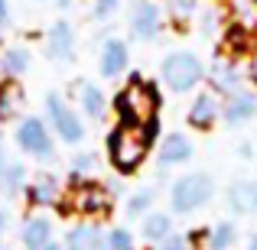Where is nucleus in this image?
Here are the masks:
<instances>
[{
  "label": "nucleus",
  "mask_w": 257,
  "mask_h": 250,
  "mask_svg": "<svg viewBox=\"0 0 257 250\" xmlns=\"http://www.w3.org/2000/svg\"><path fill=\"white\" fill-rule=\"evenodd\" d=\"M111 107H114V114H117L120 124L144 127L147 120L160 117L163 94H160L157 82H147L144 75H137V72H134V75L127 78V85L111 98Z\"/></svg>",
  "instance_id": "obj_1"
},
{
  "label": "nucleus",
  "mask_w": 257,
  "mask_h": 250,
  "mask_svg": "<svg viewBox=\"0 0 257 250\" xmlns=\"http://www.w3.org/2000/svg\"><path fill=\"white\" fill-rule=\"evenodd\" d=\"M153 140L147 137V127H134V124H117L104 140V150L111 166L117 169L120 175H131L144 166V159L150 156Z\"/></svg>",
  "instance_id": "obj_2"
},
{
  "label": "nucleus",
  "mask_w": 257,
  "mask_h": 250,
  "mask_svg": "<svg viewBox=\"0 0 257 250\" xmlns=\"http://www.w3.org/2000/svg\"><path fill=\"white\" fill-rule=\"evenodd\" d=\"M205 65H202V59L195 56V52L189 49H176L170 56L163 59V65H160V78H163L166 91L173 94H189L199 88V82L205 78Z\"/></svg>",
  "instance_id": "obj_3"
},
{
  "label": "nucleus",
  "mask_w": 257,
  "mask_h": 250,
  "mask_svg": "<svg viewBox=\"0 0 257 250\" xmlns=\"http://www.w3.org/2000/svg\"><path fill=\"white\" fill-rule=\"evenodd\" d=\"M215 198V179L208 172H186L170 188V208L176 214H192Z\"/></svg>",
  "instance_id": "obj_4"
},
{
  "label": "nucleus",
  "mask_w": 257,
  "mask_h": 250,
  "mask_svg": "<svg viewBox=\"0 0 257 250\" xmlns=\"http://www.w3.org/2000/svg\"><path fill=\"white\" fill-rule=\"evenodd\" d=\"M69 188H72V208L85 218H104L111 211V185H101L98 179H88L85 172H69Z\"/></svg>",
  "instance_id": "obj_5"
},
{
  "label": "nucleus",
  "mask_w": 257,
  "mask_h": 250,
  "mask_svg": "<svg viewBox=\"0 0 257 250\" xmlns=\"http://www.w3.org/2000/svg\"><path fill=\"white\" fill-rule=\"evenodd\" d=\"M46 124H49V130L69 146H78L85 140V120L72 111V104L59 91L46 94Z\"/></svg>",
  "instance_id": "obj_6"
},
{
  "label": "nucleus",
  "mask_w": 257,
  "mask_h": 250,
  "mask_svg": "<svg viewBox=\"0 0 257 250\" xmlns=\"http://www.w3.org/2000/svg\"><path fill=\"white\" fill-rule=\"evenodd\" d=\"M13 140H17L20 153L39 159V163H49L56 156V143H52V130L43 117H20L17 130H13Z\"/></svg>",
  "instance_id": "obj_7"
},
{
  "label": "nucleus",
  "mask_w": 257,
  "mask_h": 250,
  "mask_svg": "<svg viewBox=\"0 0 257 250\" xmlns=\"http://www.w3.org/2000/svg\"><path fill=\"white\" fill-rule=\"evenodd\" d=\"M163 30V10L153 0H134L131 7V33L140 43H153Z\"/></svg>",
  "instance_id": "obj_8"
},
{
  "label": "nucleus",
  "mask_w": 257,
  "mask_h": 250,
  "mask_svg": "<svg viewBox=\"0 0 257 250\" xmlns=\"http://www.w3.org/2000/svg\"><path fill=\"white\" fill-rule=\"evenodd\" d=\"M127 65H131V49H127L124 39L111 36L101 43V52H98V72L101 78H117L127 72Z\"/></svg>",
  "instance_id": "obj_9"
},
{
  "label": "nucleus",
  "mask_w": 257,
  "mask_h": 250,
  "mask_svg": "<svg viewBox=\"0 0 257 250\" xmlns=\"http://www.w3.org/2000/svg\"><path fill=\"white\" fill-rule=\"evenodd\" d=\"M254 114H257V94L247 91V88L231 91L225 98V104H221V120H225L228 127L247 124V120H254Z\"/></svg>",
  "instance_id": "obj_10"
},
{
  "label": "nucleus",
  "mask_w": 257,
  "mask_h": 250,
  "mask_svg": "<svg viewBox=\"0 0 257 250\" xmlns=\"http://www.w3.org/2000/svg\"><path fill=\"white\" fill-rule=\"evenodd\" d=\"M46 56L52 62H69L75 56V30L69 20H56L46 33Z\"/></svg>",
  "instance_id": "obj_11"
},
{
  "label": "nucleus",
  "mask_w": 257,
  "mask_h": 250,
  "mask_svg": "<svg viewBox=\"0 0 257 250\" xmlns=\"http://www.w3.org/2000/svg\"><path fill=\"white\" fill-rule=\"evenodd\" d=\"M186 120H189V127H192V130H212V127L221 120V104H218V98H215V94H208V91L195 94L192 104H189Z\"/></svg>",
  "instance_id": "obj_12"
},
{
  "label": "nucleus",
  "mask_w": 257,
  "mask_h": 250,
  "mask_svg": "<svg viewBox=\"0 0 257 250\" xmlns=\"http://www.w3.org/2000/svg\"><path fill=\"white\" fill-rule=\"evenodd\" d=\"M23 195H26V201H30L33 208H49V205L59 208L62 188H59V179L52 172H39V175H33V182H26Z\"/></svg>",
  "instance_id": "obj_13"
},
{
  "label": "nucleus",
  "mask_w": 257,
  "mask_h": 250,
  "mask_svg": "<svg viewBox=\"0 0 257 250\" xmlns=\"http://www.w3.org/2000/svg\"><path fill=\"white\" fill-rule=\"evenodd\" d=\"M192 140L186 137V133H166L163 143L157 146V163L160 169H170V166H182L192 159Z\"/></svg>",
  "instance_id": "obj_14"
},
{
  "label": "nucleus",
  "mask_w": 257,
  "mask_h": 250,
  "mask_svg": "<svg viewBox=\"0 0 257 250\" xmlns=\"http://www.w3.org/2000/svg\"><path fill=\"white\" fill-rule=\"evenodd\" d=\"M228 208L234 214H257V182L238 179L228 185Z\"/></svg>",
  "instance_id": "obj_15"
},
{
  "label": "nucleus",
  "mask_w": 257,
  "mask_h": 250,
  "mask_svg": "<svg viewBox=\"0 0 257 250\" xmlns=\"http://www.w3.org/2000/svg\"><path fill=\"white\" fill-rule=\"evenodd\" d=\"M20 240H23L26 250H43L52 240V221L46 218V214H30V218L23 221Z\"/></svg>",
  "instance_id": "obj_16"
},
{
  "label": "nucleus",
  "mask_w": 257,
  "mask_h": 250,
  "mask_svg": "<svg viewBox=\"0 0 257 250\" xmlns=\"http://www.w3.org/2000/svg\"><path fill=\"white\" fill-rule=\"evenodd\" d=\"M23 101H26V94H23L17 78H4L0 82V124H10V120L20 117Z\"/></svg>",
  "instance_id": "obj_17"
},
{
  "label": "nucleus",
  "mask_w": 257,
  "mask_h": 250,
  "mask_svg": "<svg viewBox=\"0 0 257 250\" xmlns=\"http://www.w3.org/2000/svg\"><path fill=\"white\" fill-rule=\"evenodd\" d=\"M65 250H107L104 247V231L98 224H75L65 234Z\"/></svg>",
  "instance_id": "obj_18"
},
{
  "label": "nucleus",
  "mask_w": 257,
  "mask_h": 250,
  "mask_svg": "<svg viewBox=\"0 0 257 250\" xmlns=\"http://www.w3.org/2000/svg\"><path fill=\"white\" fill-rule=\"evenodd\" d=\"M205 75L212 78L215 91H218V94H225V98H228L231 91H238V88H241V72L234 69V62H231V59H228V62H225V59H218V62H215L212 69L205 72Z\"/></svg>",
  "instance_id": "obj_19"
},
{
  "label": "nucleus",
  "mask_w": 257,
  "mask_h": 250,
  "mask_svg": "<svg viewBox=\"0 0 257 250\" xmlns=\"http://www.w3.org/2000/svg\"><path fill=\"white\" fill-rule=\"evenodd\" d=\"M254 30H247V26H241V23H228L225 26V52L231 59H238V56H247V52H254Z\"/></svg>",
  "instance_id": "obj_20"
},
{
  "label": "nucleus",
  "mask_w": 257,
  "mask_h": 250,
  "mask_svg": "<svg viewBox=\"0 0 257 250\" xmlns=\"http://www.w3.org/2000/svg\"><path fill=\"white\" fill-rule=\"evenodd\" d=\"M30 62L33 56L26 46H7L4 56H0V72H4V78H20L30 72Z\"/></svg>",
  "instance_id": "obj_21"
},
{
  "label": "nucleus",
  "mask_w": 257,
  "mask_h": 250,
  "mask_svg": "<svg viewBox=\"0 0 257 250\" xmlns=\"http://www.w3.org/2000/svg\"><path fill=\"white\" fill-rule=\"evenodd\" d=\"M144 240L147 244H163L166 237H173V218L166 211H150L144 218Z\"/></svg>",
  "instance_id": "obj_22"
},
{
  "label": "nucleus",
  "mask_w": 257,
  "mask_h": 250,
  "mask_svg": "<svg viewBox=\"0 0 257 250\" xmlns=\"http://www.w3.org/2000/svg\"><path fill=\"white\" fill-rule=\"evenodd\" d=\"M78 101H82V111H85L88 120H104V114H107V98H104V91H101L98 85L85 82L82 91H78Z\"/></svg>",
  "instance_id": "obj_23"
},
{
  "label": "nucleus",
  "mask_w": 257,
  "mask_h": 250,
  "mask_svg": "<svg viewBox=\"0 0 257 250\" xmlns=\"http://www.w3.org/2000/svg\"><path fill=\"white\" fill-rule=\"evenodd\" d=\"M23 188H26V166L17 163V159H7L4 175H0V192H4L7 198H17Z\"/></svg>",
  "instance_id": "obj_24"
},
{
  "label": "nucleus",
  "mask_w": 257,
  "mask_h": 250,
  "mask_svg": "<svg viewBox=\"0 0 257 250\" xmlns=\"http://www.w3.org/2000/svg\"><path fill=\"white\" fill-rule=\"evenodd\" d=\"M238 240V227L231 221H218V224L208 231V250H231Z\"/></svg>",
  "instance_id": "obj_25"
},
{
  "label": "nucleus",
  "mask_w": 257,
  "mask_h": 250,
  "mask_svg": "<svg viewBox=\"0 0 257 250\" xmlns=\"http://www.w3.org/2000/svg\"><path fill=\"white\" fill-rule=\"evenodd\" d=\"M228 10H231L234 23L254 30L257 26V0H228Z\"/></svg>",
  "instance_id": "obj_26"
},
{
  "label": "nucleus",
  "mask_w": 257,
  "mask_h": 250,
  "mask_svg": "<svg viewBox=\"0 0 257 250\" xmlns=\"http://www.w3.org/2000/svg\"><path fill=\"white\" fill-rule=\"evenodd\" d=\"M153 208V192L150 188H140L127 198V218H147Z\"/></svg>",
  "instance_id": "obj_27"
},
{
  "label": "nucleus",
  "mask_w": 257,
  "mask_h": 250,
  "mask_svg": "<svg viewBox=\"0 0 257 250\" xmlns=\"http://www.w3.org/2000/svg\"><path fill=\"white\" fill-rule=\"evenodd\" d=\"M104 247L107 250H137V240H134V234L127 227H111L104 234Z\"/></svg>",
  "instance_id": "obj_28"
},
{
  "label": "nucleus",
  "mask_w": 257,
  "mask_h": 250,
  "mask_svg": "<svg viewBox=\"0 0 257 250\" xmlns=\"http://www.w3.org/2000/svg\"><path fill=\"white\" fill-rule=\"evenodd\" d=\"M117 7H120V0H94L91 17L94 20H107V17H114V13H117Z\"/></svg>",
  "instance_id": "obj_29"
},
{
  "label": "nucleus",
  "mask_w": 257,
  "mask_h": 250,
  "mask_svg": "<svg viewBox=\"0 0 257 250\" xmlns=\"http://www.w3.org/2000/svg\"><path fill=\"white\" fill-rule=\"evenodd\" d=\"M157 250H192L186 240V234H176V237H166L163 244H157Z\"/></svg>",
  "instance_id": "obj_30"
},
{
  "label": "nucleus",
  "mask_w": 257,
  "mask_h": 250,
  "mask_svg": "<svg viewBox=\"0 0 257 250\" xmlns=\"http://www.w3.org/2000/svg\"><path fill=\"white\" fill-rule=\"evenodd\" d=\"M72 169H75V172H91L94 169V153H78V156L72 159Z\"/></svg>",
  "instance_id": "obj_31"
},
{
  "label": "nucleus",
  "mask_w": 257,
  "mask_h": 250,
  "mask_svg": "<svg viewBox=\"0 0 257 250\" xmlns=\"http://www.w3.org/2000/svg\"><path fill=\"white\" fill-rule=\"evenodd\" d=\"M195 4H199V0H170L173 13H179V17H189V13L195 10Z\"/></svg>",
  "instance_id": "obj_32"
},
{
  "label": "nucleus",
  "mask_w": 257,
  "mask_h": 250,
  "mask_svg": "<svg viewBox=\"0 0 257 250\" xmlns=\"http://www.w3.org/2000/svg\"><path fill=\"white\" fill-rule=\"evenodd\" d=\"M247 82L257 88V49L251 52V62H247Z\"/></svg>",
  "instance_id": "obj_33"
},
{
  "label": "nucleus",
  "mask_w": 257,
  "mask_h": 250,
  "mask_svg": "<svg viewBox=\"0 0 257 250\" xmlns=\"http://www.w3.org/2000/svg\"><path fill=\"white\" fill-rule=\"evenodd\" d=\"M7 23H10V4H7V0H0V30H4Z\"/></svg>",
  "instance_id": "obj_34"
},
{
  "label": "nucleus",
  "mask_w": 257,
  "mask_h": 250,
  "mask_svg": "<svg viewBox=\"0 0 257 250\" xmlns=\"http://www.w3.org/2000/svg\"><path fill=\"white\" fill-rule=\"evenodd\" d=\"M43 250H65V247H62V244H59V240H49V244H46Z\"/></svg>",
  "instance_id": "obj_35"
},
{
  "label": "nucleus",
  "mask_w": 257,
  "mask_h": 250,
  "mask_svg": "<svg viewBox=\"0 0 257 250\" xmlns=\"http://www.w3.org/2000/svg\"><path fill=\"white\" fill-rule=\"evenodd\" d=\"M247 250H257V234H251V237H247Z\"/></svg>",
  "instance_id": "obj_36"
},
{
  "label": "nucleus",
  "mask_w": 257,
  "mask_h": 250,
  "mask_svg": "<svg viewBox=\"0 0 257 250\" xmlns=\"http://www.w3.org/2000/svg\"><path fill=\"white\" fill-rule=\"evenodd\" d=\"M4 227H7V214L0 211V234H4Z\"/></svg>",
  "instance_id": "obj_37"
},
{
  "label": "nucleus",
  "mask_w": 257,
  "mask_h": 250,
  "mask_svg": "<svg viewBox=\"0 0 257 250\" xmlns=\"http://www.w3.org/2000/svg\"><path fill=\"white\" fill-rule=\"evenodd\" d=\"M56 4H59V7H62V10H65V7H69V4H72V0H56Z\"/></svg>",
  "instance_id": "obj_38"
}]
</instances>
